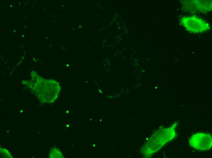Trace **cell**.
I'll use <instances>...</instances> for the list:
<instances>
[{
  "label": "cell",
  "instance_id": "1",
  "mask_svg": "<svg viewBox=\"0 0 212 158\" xmlns=\"http://www.w3.org/2000/svg\"><path fill=\"white\" fill-rule=\"evenodd\" d=\"M179 22L180 25L187 31L194 33H203L210 29V25L206 20L196 15L183 16Z\"/></svg>",
  "mask_w": 212,
  "mask_h": 158
},
{
  "label": "cell",
  "instance_id": "2",
  "mask_svg": "<svg viewBox=\"0 0 212 158\" xmlns=\"http://www.w3.org/2000/svg\"><path fill=\"white\" fill-rule=\"evenodd\" d=\"M190 146L200 150H207L212 146L211 136L208 133H197L193 135L189 140Z\"/></svg>",
  "mask_w": 212,
  "mask_h": 158
},
{
  "label": "cell",
  "instance_id": "3",
  "mask_svg": "<svg viewBox=\"0 0 212 158\" xmlns=\"http://www.w3.org/2000/svg\"><path fill=\"white\" fill-rule=\"evenodd\" d=\"M191 1L190 2L191 3L188 4L192 5H189V6H186V7H191L192 8L189 9H191L192 11L194 9L193 11H194L199 12L205 13L211 10V1L206 0H193V2L192 1Z\"/></svg>",
  "mask_w": 212,
  "mask_h": 158
},
{
  "label": "cell",
  "instance_id": "4",
  "mask_svg": "<svg viewBox=\"0 0 212 158\" xmlns=\"http://www.w3.org/2000/svg\"><path fill=\"white\" fill-rule=\"evenodd\" d=\"M49 158H63V156L61 152L58 149L53 148L49 151L48 154Z\"/></svg>",
  "mask_w": 212,
  "mask_h": 158
}]
</instances>
